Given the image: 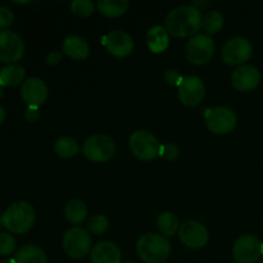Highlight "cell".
I'll list each match as a JSON object with an SVG mask.
<instances>
[{"mask_svg":"<svg viewBox=\"0 0 263 263\" xmlns=\"http://www.w3.org/2000/svg\"><path fill=\"white\" fill-rule=\"evenodd\" d=\"M164 26L167 32L175 37H193L203 26V15L199 8L182 5L167 14Z\"/></svg>","mask_w":263,"mask_h":263,"instance_id":"cell-1","label":"cell"},{"mask_svg":"<svg viewBox=\"0 0 263 263\" xmlns=\"http://www.w3.org/2000/svg\"><path fill=\"white\" fill-rule=\"evenodd\" d=\"M136 251L145 263H164L171 253V246L163 235L149 233L140 236Z\"/></svg>","mask_w":263,"mask_h":263,"instance_id":"cell-2","label":"cell"},{"mask_svg":"<svg viewBox=\"0 0 263 263\" xmlns=\"http://www.w3.org/2000/svg\"><path fill=\"white\" fill-rule=\"evenodd\" d=\"M3 226L10 233L25 234L35 223V211L27 202H17L9 205L2 217Z\"/></svg>","mask_w":263,"mask_h":263,"instance_id":"cell-3","label":"cell"},{"mask_svg":"<svg viewBox=\"0 0 263 263\" xmlns=\"http://www.w3.org/2000/svg\"><path fill=\"white\" fill-rule=\"evenodd\" d=\"M82 153L91 162H107L115 156L116 144L112 138L103 134L90 136L82 145Z\"/></svg>","mask_w":263,"mask_h":263,"instance_id":"cell-4","label":"cell"},{"mask_svg":"<svg viewBox=\"0 0 263 263\" xmlns=\"http://www.w3.org/2000/svg\"><path fill=\"white\" fill-rule=\"evenodd\" d=\"M130 149L136 158L141 161H153L161 153V144L156 136L145 130H138L130 136Z\"/></svg>","mask_w":263,"mask_h":263,"instance_id":"cell-5","label":"cell"},{"mask_svg":"<svg viewBox=\"0 0 263 263\" xmlns=\"http://www.w3.org/2000/svg\"><path fill=\"white\" fill-rule=\"evenodd\" d=\"M205 125L211 133L217 134V135H226L235 130L238 125V117L230 108H211L205 112Z\"/></svg>","mask_w":263,"mask_h":263,"instance_id":"cell-6","label":"cell"},{"mask_svg":"<svg viewBox=\"0 0 263 263\" xmlns=\"http://www.w3.org/2000/svg\"><path fill=\"white\" fill-rule=\"evenodd\" d=\"M63 249L71 258H84L91 251V236L82 228L69 229L63 236Z\"/></svg>","mask_w":263,"mask_h":263,"instance_id":"cell-7","label":"cell"},{"mask_svg":"<svg viewBox=\"0 0 263 263\" xmlns=\"http://www.w3.org/2000/svg\"><path fill=\"white\" fill-rule=\"evenodd\" d=\"M215 53V43L212 37L204 33H198V35L190 37L185 45V55L186 59L193 64H204L212 58Z\"/></svg>","mask_w":263,"mask_h":263,"instance_id":"cell-8","label":"cell"},{"mask_svg":"<svg viewBox=\"0 0 263 263\" xmlns=\"http://www.w3.org/2000/svg\"><path fill=\"white\" fill-rule=\"evenodd\" d=\"M233 256L238 263H256L263 256V243L252 234L239 236L233 247Z\"/></svg>","mask_w":263,"mask_h":263,"instance_id":"cell-9","label":"cell"},{"mask_svg":"<svg viewBox=\"0 0 263 263\" xmlns=\"http://www.w3.org/2000/svg\"><path fill=\"white\" fill-rule=\"evenodd\" d=\"M253 54V46L251 41L244 37H233L223 45L221 57L223 62L230 66H240L249 61Z\"/></svg>","mask_w":263,"mask_h":263,"instance_id":"cell-10","label":"cell"},{"mask_svg":"<svg viewBox=\"0 0 263 263\" xmlns=\"http://www.w3.org/2000/svg\"><path fill=\"white\" fill-rule=\"evenodd\" d=\"M25 54V44L18 33L9 30H0V62L13 64Z\"/></svg>","mask_w":263,"mask_h":263,"instance_id":"cell-11","label":"cell"},{"mask_svg":"<svg viewBox=\"0 0 263 263\" xmlns=\"http://www.w3.org/2000/svg\"><path fill=\"white\" fill-rule=\"evenodd\" d=\"M180 240L190 249H200L207 246L208 231L200 222L194 220H187L182 222L179 228Z\"/></svg>","mask_w":263,"mask_h":263,"instance_id":"cell-12","label":"cell"},{"mask_svg":"<svg viewBox=\"0 0 263 263\" xmlns=\"http://www.w3.org/2000/svg\"><path fill=\"white\" fill-rule=\"evenodd\" d=\"M180 100L185 105L194 107L202 103L205 95V87L202 80L197 76H186L179 85Z\"/></svg>","mask_w":263,"mask_h":263,"instance_id":"cell-13","label":"cell"},{"mask_svg":"<svg viewBox=\"0 0 263 263\" xmlns=\"http://www.w3.org/2000/svg\"><path fill=\"white\" fill-rule=\"evenodd\" d=\"M102 44L112 55L123 58L134 50V40L125 31H112L102 39Z\"/></svg>","mask_w":263,"mask_h":263,"instance_id":"cell-14","label":"cell"},{"mask_svg":"<svg viewBox=\"0 0 263 263\" xmlns=\"http://www.w3.org/2000/svg\"><path fill=\"white\" fill-rule=\"evenodd\" d=\"M21 97L32 107H40L48 99V87L43 80L37 77L27 79L21 86Z\"/></svg>","mask_w":263,"mask_h":263,"instance_id":"cell-15","label":"cell"},{"mask_svg":"<svg viewBox=\"0 0 263 263\" xmlns=\"http://www.w3.org/2000/svg\"><path fill=\"white\" fill-rule=\"evenodd\" d=\"M261 81V73L254 66H244L238 67L231 74V82L233 86L239 91H252L258 86Z\"/></svg>","mask_w":263,"mask_h":263,"instance_id":"cell-16","label":"cell"},{"mask_svg":"<svg viewBox=\"0 0 263 263\" xmlns=\"http://www.w3.org/2000/svg\"><path fill=\"white\" fill-rule=\"evenodd\" d=\"M122 254L120 248L112 241H100L91 249L92 263H121Z\"/></svg>","mask_w":263,"mask_h":263,"instance_id":"cell-17","label":"cell"},{"mask_svg":"<svg viewBox=\"0 0 263 263\" xmlns=\"http://www.w3.org/2000/svg\"><path fill=\"white\" fill-rule=\"evenodd\" d=\"M62 50H63V53L66 55L74 59V61H84V59H86L89 57L90 53L89 44L84 39L76 35L67 36L64 39Z\"/></svg>","mask_w":263,"mask_h":263,"instance_id":"cell-18","label":"cell"},{"mask_svg":"<svg viewBox=\"0 0 263 263\" xmlns=\"http://www.w3.org/2000/svg\"><path fill=\"white\" fill-rule=\"evenodd\" d=\"M146 44L151 51L158 54L168 48L170 37L166 27L162 26H153L146 33Z\"/></svg>","mask_w":263,"mask_h":263,"instance_id":"cell-19","label":"cell"},{"mask_svg":"<svg viewBox=\"0 0 263 263\" xmlns=\"http://www.w3.org/2000/svg\"><path fill=\"white\" fill-rule=\"evenodd\" d=\"M25 68L17 63L8 64L0 69V86L13 87L23 82L25 79Z\"/></svg>","mask_w":263,"mask_h":263,"instance_id":"cell-20","label":"cell"},{"mask_svg":"<svg viewBox=\"0 0 263 263\" xmlns=\"http://www.w3.org/2000/svg\"><path fill=\"white\" fill-rule=\"evenodd\" d=\"M14 261L15 263H48V258L43 249L32 244H27L18 249Z\"/></svg>","mask_w":263,"mask_h":263,"instance_id":"cell-21","label":"cell"},{"mask_svg":"<svg viewBox=\"0 0 263 263\" xmlns=\"http://www.w3.org/2000/svg\"><path fill=\"white\" fill-rule=\"evenodd\" d=\"M64 215L67 220L73 225H80L87 217V207L84 202L79 199L69 200L64 208Z\"/></svg>","mask_w":263,"mask_h":263,"instance_id":"cell-22","label":"cell"},{"mask_svg":"<svg viewBox=\"0 0 263 263\" xmlns=\"http://www.w3.org/2000/svg\"><path fill=\"white\" fill-rule=\"evenodd\" d=\"M98 10L107 17H120L127 10V0H99Z\"/></svg>","mask_w":263,"mask_h":263,"instance_id":"cell-23","label":"cell"},{"mask_svg":"<svg viewBox=\"0 0 263 263\" xmlns=\"http://www.w3.org/2000/svg\"><path fill=\"white\" fill-rule=\"evenodd\" d=\"M157 228L164 236H172L180 228L179 218L171 212H164L157 218Z\"/></svg>","mask_w":263,"mask_h":263,"instance_id":"cell-24","label":"cell"},{"mask_svg":"<svg viewBox=\"0 0 263 263\" xmlns=\"http://www.w3.org/2000/svg\"><path fill=\"white\" fill-rule=\"evenodd\" d=\"M54 151L58 156L63 157V158H71L79 154L80 146L74 139L64 136V138L58 139L54 144Z\"/></svg>","mask_w":263,"mask_h":263,"instance_id":"cell-25","label":"cell"},{"mask_svg":"<svg viewBox=\"0 0 263 263\" xmlns=\"http://www.w3.org/2000/svg\"><path fill=\"white\" fill-rule=\"evenodd\" d=\"M203 28L208 33H216L222 30L223 15L218 10H211L203 17Z\"/></svg>","mask_w":263,"mask_h":263,"instance_id":"cell-26","label":"cell"},{"mask_svg":"<svg viewBox=\"0 0 263 263\" xmlns=\"http://www.w3.org/2000/svg\"><path fill=\"white\" fill-rule=\"evenodd\" d=\"M87 228H89V231H91L95 235H102V234H104L105 231L108 230V228H109V221H108V218L105 217V216L95 215L92 216L91 220L89 221Z\"/></svg>","mask_w":263,"mask_h":263,"instance_id":"cell-27","label":"cell"},{"mask_svg":"<svg viewBox=\"0 0 263 263\" xmlns=\"http://www.w3.org/2000/svg\"><path fill=\"white\" fill-rule=\"evenodd\" d=\"M71 10L79 17H89L94 12V3L90 0H74L71 3Z\"/></svg>","mask_w":263,"mask_h":263,"instance_id":"cell-28","label":"cell"},{"mask_svg":"<svg viewBox=\"0 0 263 263\" xmlns=\"http://www.w3.org/2000/svg\"><path fill=\"white\" fill-rule=\"evenodd\" d=\"M15 239L8 233H0V256L8 257L14 252Z\"/></svg>","mask_w":263,"mask_h":263,"instance_id":"cell-29","label":"cell"},{"mask_svg":"<svg viewBox=\"0 0 263 263\" xmlns=\"http://www.w3.org/2000/svg\"><path fill=\"white\" fill-rule=\"evenodd\" d=\"M179 148H177L175 144L168 143L161 146V153H159V156H162L164 159H167V161H175V159L179 157Z\"/></svg>","mask_w":263,"mask_h":263,"instance_id":"cell-30","label":"cell"},{"mask_svg":"<svg viewBox=\"0 0 263 263\" xmlns=\"http://www.w3.org/2000/svg\"><path fill=\"white\" fill-rule=\"evenodd\" d=\"M13 21H14V14L12 10L7 7H0V28L5 30L12 25Z\"/></svg>","mask_w":263,"mask_h":263,"instance_id":"cell-31","label":"cell"},{"mask_svg":"<svg viewBox=\"0 0 263 263\" xmlns=\"http://www.w3.org/2000/svg\"><path fill=\"white\" fill-rule=\"evenodd\" d=\"M163 77L164 81L168 85H171V86H179V85L181 84L182 79H184V77L180 74V72L176 71V69H168V71L164 72Z\"/></svg>","mask_w":263,"mask_h":263,"instance_id":"cell-32","label":"cell"},{"mask_svg":"<svg viewBox=\"0 0 263 263\" xmlns=\"http://www.w3.org/2000/svg\"><path fill=\"white\" fill-rule=\"evenodd\" d=\"M39 116H40L39 107H32V105H28L27 109H26V112H25L26 120L30 121V122H35V121H37Z\"/></svg>","mask_w":263,"mask_h":263,"instance_id":"cell-33","label":"cell"},{"mask_svg":"<svg viewBox=\"0 0 263 263\" xmlns=\"http://www.w3.org/2000/svg\"><path fill=\"white\" fill-rule=\"evenodd\" d=\"M61 59H62V54L59 53V51H51V53L46 57V62H48V64H50V66H55V64H58L59 62H61Z\"/></svg>","mask_w":263,"mask_h":263,"instance_id":"cell-34","label":"cell"},{"mask_svg":"<svg viewBox=\"0 0 263 263\" xmlns=\"http://www.w3.org/2000/svg\"><path fill=\"white\" fill-rule=\"evenodd\" d=\"M4 120H5V109L0 105V125L4 122Z\"/></svg>","mask_w":263,"mask_h":263,"instance_id":"cell-35","label":"cell"},{"mask_svg":"<svg viewBox=\"0 0 263 263\" xmlns=\"http://www.w3.org/2000/svg\"><path fill=\"white\" fill-rule=\"evenodd\" d=\"M0 263H15L14 259H10V258H5V259H2Z\"/></svg>","mask_w":263,"mask_h":263,"instance_id":"cell-36","label":"cell"},{"mask_svg":"<svg viewBox=\"0 0 263 263\" xmlns=\"http://www.w3.org/2000/svg\"><path fill=\"white\" fill-rule=\"evenodd\" d=\"M3 97H4V87L0 86V100L3 99Z\"/></svg>","mask_w":263,"mask_h":263,"instance_id":"cell-37","label":"cell"},{"mask_svg":"<svg viewBox=\"0 0 263 263\" xmlns=\"http://www.w3.org/2000/svg\"><path fill=\"white\" fill-rule=\"evenodd\" d=\"M198 4V3H193V5H197ZM208 4V3H200V5H207Z\"/></svg>","mask_w":263,"mask_h":263,"instance_id":"cell-38","label":"cell"},{"mask_svg":"<svg viewBox=\"0 0 263 263\" xmlns=\"http://www.w3.org/2000/svg\"><path fill=\"white\" fill-rule=\"evenodd\" d=\"M2 225H3V222H2V218H0V228H2Z\"/></svg>","mask_w":263,"mask_h":263,"instance_id":"cell-39","label":"cell"},{"mask_svg":"<svg viewBox=\"0 0 263 263\" xmlns=\"http://www.w3.org/2000/svg\"><path fill=\"white\" fill-rule=\"evenodd\" d=\"M123 263H135V262H130V261H127V262H123Z\"/></svg>","mask_w":263,"mask_h":263,"instance_id":"cell-40","label":"cell"},{"mask_svg":"<svg viewBox=\"0 0 263 263\" xmlns=\"http://www.w3.org/2000/svg\"><path fill=\"white\" fill-rule=\"evenodd\" d=\"M259 263H263V259H262V261H259Z\"/></svg>","mask_w":263,"mask_h":263,"instance_id":"cell-41","label":"cell"}]
</instances>
